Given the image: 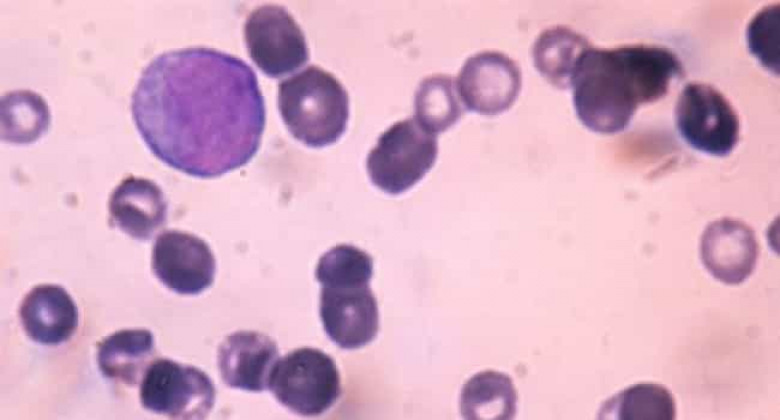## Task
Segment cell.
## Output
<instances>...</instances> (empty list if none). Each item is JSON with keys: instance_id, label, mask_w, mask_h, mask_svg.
I'll use <instances>...</instances> for the list:
<instances>
[{"instance_id": "1", "label": "cell", "mask_w": 780, "mask_h": 420, "mask_svg": "<svg viewBox=\"0 0 780 420\" xmlns=\"http://www.w3.org/2000/svg\"><path fill=\"white\" fill-rule=\"evenodd\" d=\"M131 113L156 158L203 179L246 165L259 149L266 121L254 70L206 47L154 57L132 93Z\"/></svg>"}, {"instance_id": "2", "label": "cell", "mask_w": 780, "mask_h": 420, "mask_svg": "<svg viewBox=\"0 0 780 420\" xmlns=\"http://www.w3.org/2000/svg\"><path fill=\"white\" fill-rule=\"evenodd\" d=\"M681 73L680 59L664 47H589L579 57L570 81L576 114L591 131L621 132L639 105L663 98Z\"/></svg>"}, {"instance_id": "3", "label": "cell", "mask_w": 780, "mask_h": 420, "mask_svg": "<svg viewBox=\"0 0 780 420\" xmlns=\"http://www.w3.org/2000/svg\"><path fill=\"white\" fill-rule=\"evenodd\" d=\"M278 108L292 136L313 148L335 143L344 133L349 116L346 90L333 75L317 66L280 81Z\"/></svg>"}, {"instance_id": "4", "label": "cell", "mask_w": 780, "mask_h": 420, "mask_svg": "<svg viewBox=\"0 0 780 420\" xmlns=\"http://www.w3.org/2000/svg\"><path fill=\"white\" fill-rule=\"evenodd\" d=\"M437 154V136L425 130L414 117L405 119L379 137L368 154L367 172L376 187L398 195L428 173Z\"/></svg>"}, {"instance_id": "5", "label": "cell", "mask_w": 780, "mask_h": 420, "mask_svg": "<svg viewBox=\"0 0 780 420\" xmlns=\"http://www.w3.org/2000/svg\"><path fill=\"white\" fill-rule=\"evenodd\" d=\"M268 388L292 412L317 416L340 396V376L335 361L315 348H300L277 360Z\"/></svg>"}, {"instance_id": "6", "label": "cell", "mask_w": 780, "mask_h": 420, "mask_svg": "<svg viewBox=\"0 0 780 420\" xmlns=\"http://www.w3.org/2000/svg\"><path fill=\"white\" fill-rule=\"evenodd\" d=\"M215 394L205 372L167 358L149 364L139 388L146 410L171 419H204L213 408Z\"/></svg>"}, {"instance_id": "7", "label": "cell", "mask_w": 780, "mask_h": 420, "mask_svg": "<svg viewBox=\"0 0 780 420\" xmlns=\"http://www.w3.org/2000/svg\"><path fill=\"white\" fill-rule=\"evenodd\" d=\"M676 128L692 148L708 155H729L739 140L737 113L714 87L689 83L681 91L674 108Z\"/></svg>"}, {"instance_id": "8", "label": "cell", "mask_w": 780, "mask_h": 420, "mask_svg": "<svg viewBox=\"0 0 780 420\" xmlns=\"http://www.w3.org/2000/svg\"><path fill=\"white\" fill-rule=\"evenodd\" d=\"M244 36L251 59L271 78L292 73L309 59L304 33L281 6L253 10L246 19Z\"/></svg>"}, {"instance_id": "9", "label": "cell", "mask_w": 780, "mask_h": 420, "mask_svg": "<svg viewBox=\"0 0 780 420\" xmlns=\"http://www.w3.org/2000/svg\"><path fill=\"white\" fill-rule=\"evenodd\" d=\"M152 271L169 290L196 295L214 281L216 262L208 244L184 231L166 230L156 238L151 257Z\"/></svg>"}, {"instance_id": "10", "label": "cell", "mask_w": 780, "mask_h": 420, "mask_svg": "<svg viewBox=\"0 0 780 420\" xmlns=\"http://www.w3.org/2000/svg\"><path fill=\"white\" fill-rule=\"evenodd\" d=\"M521 81V71L514 60L498 51H484L466 60L455 84L468 110L496 115L515 102Z\"/></svg>"}, {"instance_id": "11", "label": "cell", "mask_w": 780, "mask_h": 420, "mask_svg": "<svg viewBox=\"0 0 780 420\" xmlns=\"http://www.w3.org/2000/svg\"><path fill=\"white\" fill-rule=\"evenodd\" d=\"M319 312L326 334L340 348L363 347L378 333V305L369 284L322 286Z\"/></svg>"}, {"instance_id": "12", "label": "cell", "mask_w": 780, "mask_h": 420, "mask_svg": "<svg viewBox=\"0 0 780 420\" xmlns=\"http://www.w3.org/2000/svg\"><path fill=\"white\" fill-rule=\"evenodd\" d=\"M700 255L715 279L729 285L740 284L752 274L757 263L755 232L739 220H716L702 234Z\"/></svg>"}, {"instance_id": "13", "label": "cell", "mask_w": 780, "mask_h": 420, "mask_svg": "<svg viewBox=\"0 0 780 420\" xmlns=\"http://www.w3.org/2000/svg\"><path fill=\"white\" fill-rule=\"evenodd\" d=\"M278 357L277 345L270 337L254 331H238L220 344L217 363L227 386L261 392L268 388Z\"/></svg>"}, {"instance_id": "14", "label": "cell", "mask_w": 780, "mask_h": 420, "mask_svg": "<svg viewBox=\"0 0 780 420\" xmlns=\"http://www.w3.org/2000/svg\"><path fill=\"white\" fill-rule=\"evenodd\" d=\"M112 225L133 239H151L167 216V202L152 180L128 176L112 191L108 203Z\"/></svg>"}, {"instance_id": "15", "label": "cell", "mask_w": 780, "mask_h": 420, "mask_svg": "<svg viewBox=\"0 0 780 420\" xmlns=\"http://www.w3.org/2000/svg\"><path fill=\"white\" fill-rule=\"evenodd\" d=\"M26 335L36 343L58 345L75 333L78 309L68 292L59 285L42 284L32 288L19 307Z\"/></svg>"}, {"instance_id": "16", "label": "cell", "mask_w": 780, "mask_h": 420, "mask_svg": "<svg viewBox=\"0 0 780 420\" xmlns=\"http://www.w3.org/2000/svg\"><path fill=\"white\" fill-rule=\"evenodd\" d=\"M155 353L153 334L147 329H122L97 344V364L107 378L136 385Z\"/></svg>"}, {"instance_id": "17", "label": "cell", "mask_w": 780, "mask_h": 420, "mask_svg": "<svg viewBox=\"0 0 780 420\" xmlns=\"http://www.w3.org/2000/svg\"><path fill=\"white\" fill-rule=\"evenodd\" d=\"M590 46L580 33L563 26L543 31L533 47L534 64L539 73L559 89L570 87L576 63Z\"/></svg>"}, {"instance_id": "18", "label": "cell", "mask_w": 780, "mask_h": 420, "mask_svg": "<svg viewBox=\"0 0 780 420\" xmlns=\"http://www.w3.org/2000/svg\"><path fill=\"white\" fill-rule=\"evenodd\" d=\"M50 112L44 99L32 91H15L1 99V137L15 144H29L48 129Z\"/></svg>"}, {"instance_id": "19", "label": "cell", "mask_w": 780, "mask_h": 420, "mask_svg": "<svg viewBox=\"0 0 780 420\" xmlns=\"http://www.w3.org/2000/svg\"><path fill=\"white\" fill-rule=\"evenodd\" d=\"M461 100L450 76L434 75L419 84L414 98V119L437 134L454 125L462 115Z\"/></svg>"}, {"instance_id": "20", "label": "cell", "mask_w": 780, "mask_h": 420, "mask_svg": "<svg viewBox=\"0 0 780 420\" xmlns=\"http://www.w3.org/2000/svg\"><path fill=\"white\" fill-rule=\"evenodd\" d=\"M608 419L672 420L676 406L671 392L652 383L632 385L609 399L605 409Z\"/></svg>"}, {"instance_id": "21", "label": "cell", "mask_w": 780, "mask_h": 420, "mask_svg": "<svg viewBox=\"0 0 780 420\" xmlns=\"http://www.w3.org/2000/svg\"><path fill=\"white\" fill-rule=\"evenodd\" d=\"M372 274V257L346 244L337 245L324 253L315 272L321 286L367 285Z\"/></svg>"}, {"instance_id": "22", "label": "cell", "mask_w": 780, "mask_h": 420, "mask_svg": "<svg viewBox=\"0 0 780 420\" xmlns=\"http://www.w3.org/2000/svg\"><path fill=\"white\" fill-rule=\"evenodd\" d=\"M750 53L773 75L780 66V6L772 4L761 9L746 29Z\"/></svg>"}]
</instances>
